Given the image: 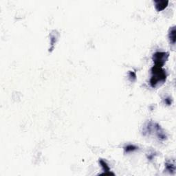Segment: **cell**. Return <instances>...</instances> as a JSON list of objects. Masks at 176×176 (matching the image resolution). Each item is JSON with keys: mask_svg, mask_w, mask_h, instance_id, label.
Masks as SVG:
<instances>
[{"mask_svg": "<svg viewBox=\"0 0 176 176\" xmlns=\"http://www.w3.org/2000/svg\"><path fill=\"white\" fill-rule=\"evenodd\" d=\"M99 163H100V165H101V167H103V169L104 171H106V172L109 171L110 169H109V166H108L107 162H106L105 160H100Z\"/></svg>", "mask_w": 176, "mask_h": 176, "instance_id": "7", "label": "cell"}, {"mask_svg": "<svg viewBox=\"0 0 176 176\" xmlns=\"http://www.w3.org/2000/svg\"><path fill=\"white\" fill-rule=\"evenodd\" d=\"M138 149V147L135 146L134 145H127L125 147H124V150L125 153H130L133 152V151L137 150Z\"/></svg>", "mask_w": 176, "mask_h": 176, "instance_id": "6", "label": "cell"}, {"mask_svg": "<svg viewBox=\"0 0 176 176\" xmlns=\"http://www.w3.org/2000/svg\"><path fill=\"white\" fill-rule=\"evenodd\" d=\"M165 167H166V171L169 172V173L171 174H174L175 173V162H172L171 161H168L165 163Z\"/></svg>", "mask_w": 176, "mask_h": 176, "instance_id": "5", "label": "cell"}, {"mask_svg": "<svg viewBox=\"0 0 176 176\" xmlns=\"http://www.w3.org/2000/svg\"><path fill=\"white\" fill-rule=\"evenodd\" d=\"M176 28L175 26H173L172 27L170 28L169 31V34H168V36H169V41L171 43V44L173 45V46H175V38H176Z\"/></svg>", "mask_w": 176, "mask_h": 176, "instance_id": "4", "label": "cell"}, {"mask_svg": "<svg viewBox=\"0 0 176 176\" xmlns=\"http://www.w3.org/2000/svg\"><path fill=\"white\" fill-rule=\"evenodd\" d=\"M155 9L157 11H161L165 9L167 6L169 1L168 0H157V1H154Z\"/></svg>", "mask_w": 176, "mask_h": 176, "instance_id": "3", "label": "cell"}, {"mask_svg": "<svg viewBox=\"0 0 176 176\" xmlns=\"http://www.w3.org/2000/svg\"><path fill=\"white\" fill-rule=\"evenodd\" d=\"M165 104H167V105H171L172 104V99L170 97L165 98Z\"/></svg>", "mask_w": 176, "mask_h": 176, "instance_id": "9", "label": "cell"}, {"mask_svg": "<svg viewBox=\"0 0 176 176\" xmlns=\"http://www.w3.org/2000/svg\"><path fill=\"white\" fill-rule=\"evenodd\" d=\"M169 53L167 52H156L153 55V61L155 66L162 67L168 60Z\"/></svg>", "mask_w": 176, "mask_h": 176, "instance_id": "2", "label": "cell"}, {"mask_svg": "<svg viewBox=\"0 0 176 176\" xmlns=\"http://www.w3.org/2000/svg\"><path fill=\"white\" fill-rule=\"evenodd\" d=\"M167 73L166 70L161 67L155 66L151 68V77L150 79V85L152 87H156L161 85L166 81Z\"/></svg>", "mask_w": 176, "mask_h": 176, "instance_id": "1", "label": "cell"}, {"mask_svg": "<svg viewBox=\"0 0 176 176\" xmlns=\"http://www.w3.org/2000/svg\"><path fill=\"white\" fill-rule=\"evenodd\" d=\"M129 79L132 81H134L136 79V73L134 72L130 71L129 73Z\"/></svg>", "mask_w": 176, "mask_h": 176, "instance_id": "8", "label": "cell"}]
</instances>
